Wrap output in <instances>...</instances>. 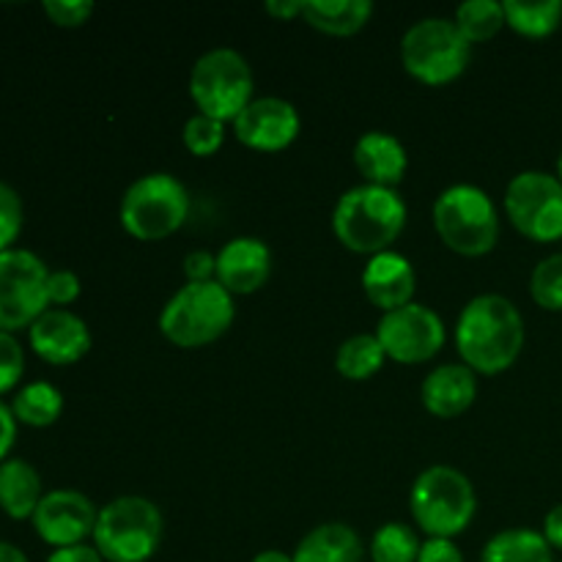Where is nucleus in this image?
<instances>
[{
  "mask_svg": "<svg viewBox=\"0 0 562 562\" xmlns=\"http://www.w3.org/2000/svg\"><path fill=\"white\" fill-rule=\"evenodd\" d=\"M456 346L464 366L483 376H497L525 349V318L503 294H481L467 302L456 324Z\"/></svg>",
  "mask_w": 562,
  "mask_h": 562,
  "instance_id": "nucleus-1",
  "label": "nucleus"
},
{
  "mask_svg": "<svg viewBox=\"0 0 562 562\" xmlns=\"http://www.w3.org/2000/svg\"><path fill=\"white\" fill-rule=\"evenodd\" d=\"M404 225L406 203L390 187H351L340 195L333 212V228L340 245L362 256H379L390 250Z\"/></svg>",
  "mask_w": 562,
  "mask_h": 562,
  "instance_id": "nucleus-2",
  "label": "nucleus"
},
{
  "mask_svg": "<svg viewBox=\"0 0 562 562\" xmlns=\"http://www.w3.org/2000/svg\"><path fill=\"white\" fill-rule=\"evenodd\" d=\"M234 294H228L217 280L187 283L165 302L159 329L173 346L198 349L223 338L234 324Z\"/></svg>",
  "mask_w": 562,
  "mask_h": 562,
  "instance_id": "nucleus-3",
  "label": "nucleus"
},
{
  "mask_svg": "<svg viewBox=\"0 0 562 562\" xmlns=\"http://www.w3.org/2000/svg\"><path fill=\"white\" fill-rule=\"evenodd\" d=\"M165 521L157 505L146 497L113 499L99 510L93 527V549L104 562H146L162 543Z\"/></svg>",
  "mask_w": 562,
  "mask_h": 562,
  "instance_id": "nucleus-4",
  "label": "nucleus"
},
{
  "mask_svg": "<svg viewBox=\"0 0 562 562\" xmlns=\"http://www.w3.org/2000/svg\"><path fill=\"white\" fill-rule=\"evenodd\" d=\"M415 525L428 538L461 536L472 525L477 510L475 488L464 472L453 467H428L412 486L409 497Z\"/></svg>",
  "mask_w": 562,
  "mask_h": 562,
  "instance_id": "nucleus-5",
  "label": "nucleus"
},
{
  "mask_svg": "<svg viewBox=\"0 0 562 562\" xmlns=\"http://www.w3.org/2000/svg\"><path fill=\"white\" fill-rule=\"evenodd\" d=\"M434 228L450 250L477 258L497 247L499 214L481 187L453 184L434 203Z\"/></svg>",
  "mask_w": 562,
  "mask_h": 562,
  "instance_id": "nucleus-6",
  "label": "nucleus"
},
{
  "mask_svg": "<svg viewBox=\"0 0 562 562\" xmlns=\"http://www.w3.org/2000/svg\"><path fill=\"white\" fill-rule=\"evenodd\" d=\"M190 217V192L176 176L148 173L126 187L121 225L140 241L168 239Z\"/></svg>",
  "mask_w": 562,
  "mask_h": 562,
  "instance_id": "nucleus-7",
  "label": "nucleus"
},
{
  "mask_svg": "<svg viewBox=\"0 0 562 562\" xmlns=\"http://www.w3.org/2000/svg\"><path fill=\"white\" fill-rule=\"evenodd\" d=\"M472 58V44L453 20L428 16L412 25L401 42V60L415 80L426 86H448L464 75Z\"/></svg>",
  "mask_w": 562,
  "mask_h": 562,
  "instance_id": "nucleus-8",
  "label": "nucleus"
},
{
  "mask_svg": "<svg viewBox=\"0 0 562 562\" xmlns=\"http://www.w3.org/2000/svg\"><path fill=\"white\" fill-rule=\"evenodd\" d=\"M190 97L203 115L217 121H236L252 102V71L245 55L217 47L195 60L190 75Z\"/></svg>",
  "mask_w": 562,
  "mask_h": 562,
  "instance_id": "nucleus-9",
  "label": "nucleus"
},
{
  "mask_svg": "<svg viewBox=\"0 0 562 562\" xmlns=\"http://www.w3.org/2000/svg\"><path fill=\"white\" fill-rule=\"evenodd\" d=\"M49 269L36 252L11 247L0 252V333L31 329V324L49 311Z\"/></svg>",
  "mask_w": 562,
  "mask_h": 562,
  "instance_id": "nucleus-10",
  "label": "nucleus"
},
{
  "mask_svg": "<svg viewBox=\"0 0 562 562\" xmlns=\"http://www.w3.org/2000/svg\"><path fill=\"white\" fill-rule=\"evenodd\" d=\"M505 212L532 241L562 239V181L547 170H525L505 190Z\"/></svg>",
  "mask_w": 562,
  "mask_h": 562,
  "instance_id": "nucleus-11",
  "label": "nucleus"
},
{
  "mask_svg": "<svg viewBox=\"0 0 562 562\" xmlns=\"http://www.w3.org/2000/svg\"><path fill=\"white\" fill-rule=\"evenodd\" d=\"M376 338L384 355L401 366H417L437 357L445 346V324L431 307L409 305L384 313L376 327Z\"/></svg>",
  "mask_w": 562,
  "mask_h": 562,
  "instance_id": "nucleus-12",
  "label": "nucleus"
},
{
  "mask_svg": "<svg viewBox=\"0 0 562 562\" xmlns=\"http://www.w3.org/2000/svg\"><path fill=\"white\" fill-rule=\"evenodd\" d=\"M97 519L99 510L93 508L86 494L75 492V488H55V492L44 494L31 521L44 543L66 549L80 547L86 543V538H93Z\"/></svg>",
  "mask_w": 562,
  "mask_h": 562,
  "instance_id": "nucleus-13",
  "label": "nucleus"
},
{
  "mask_svg": "<svg viewBox=\"0 0 562 562\" xmlns=\"http://www.w3.org/2000/svg\"><path fill=\"white\" fill-rule=\"evenodd\" d=\"M300 113L291 102L280 97H261L252 99L239 119L234 121L236 140L252 151L274 154L289 148L300 135Z\"/></svg>",
  "mask_w": 562,
  "mask_h": 562,
  "instance_id": "nucleus-14",
  "label": "nucleus"
},
{
  "mask_svg": "<svg viewBox=\"0 0 562 562\" xmlns=\"http://www.w3.org/2000/svg\"><path fill=\"white\" fill-rule=\"evenodd\" d=\"M31 349L49 366H75L91 351V329L77 313L49 307L27 329Z\"/></svg>",
  "mask_w": 562,
  "mask_h": 562,
  "instance_id": "nucleus-15",
  "label": "nucleus"
},
{
  "mask_svg": "<svg viewBox=\"0 0 562 562\" xmlns=\"http://www.w3.org/2000/svg\"><path fill=\"white\" fill-rule=\"evenodd\" d=\"M272 274V252L256 236H236L217 252V283L228 294H256Z\"/></svg>",
  "mask_w": 562,
  "mask_h": 562,
  "instance_id": "nucleus-16",
  "label": "nucleus"
},
{
  "mask_svg": "<svg viewBox=\"0 0 562 562\" xmlns=\"http://www.w3.org/2000/svg\"><path fill=\"white\" fill-rule=\"evenodd\" d=\"M417 274L409 258L395 250H384L371 256V261L362 269V291L376 305L379 311L390 313L409 305L415 300Z\"/></svg>",
  "mask_w": 562,
  "mask_h": 562,
  "instance_id": "nucleus-17",
  "label": "nucleus"
},
{
  "mask_svg": "<svg viewBox=\"0 0 562 562\" xmlns=\"http://www.w3.org/2000/svg\"><path fill=\"white\" fill-rule=\"evenodd\" d=\"M477 395V373L472 368L450 362V366H439L426 376L420 387L423 406L431 412L434 417L442 420H453V417L464 415Z\"/></svg>",
  "mask_w": 562,
  "mask_h": 562,
  "instance_id": "nucleus-18",
  "label": "nucleus"
},
{
  "mask_svg": "<svg viewBox=\"0 0 562 562\" xmlns=\"http://www.w3.org/2000/svg\"><path fill=\"white\" fill-rule=\"evenodd\" d=\"M355 165L366 184L395 190V184L404 179L406 168H409V157L398 137L387 135V132H366L355 146Z\"/></svg>",
  "mask_w": 562,
  "mask_h": 562,
  "instance_id": "nucleus-19",
  "label": "nucleus"
},
{
  "mask_svg": "<svg viewBox=\"0 0 562 562\" xmlns=\"http://www.w3.org/2000/svg\"><path fill=\"white\" fill-rule=\"evenodd\" d=\"M291 558L294 562H362L366 547L349 525L327 521V525L313 527Z\"/></svg>",
  "mask_w": 562,
  "mask_h": 562,
  "instance_id": "nucleus-20",
  "label": "nucleus"
},
{
  "mask_svg": "<svg viewBox=\"0 0 562 562\" xmlns=\"http://www.w3.org/2000/svg\"><path fill=\"white\" fill-rule=\"evenodd\" d=\"M42 497V475L31 461L5 459L0 464V510L9 519H33Z\"/></svg>",
  "mask_w": 562,
  "mask_h": 562,
  "instance_id": "nucleus-21",
  "label": "nucleus"
},
{
  "mask_svg": "<svg viewBox=\"0 0 562 562\" xmlns=\"http://www.w3.org/2000/svg\"><path fill=\"white\" fill-rule=\"evenodd\" d=\"M302 16L329 36H355L373 16L371 0H307Z\"/></svg>",
  "mask_w": 562,
  "mask_h": 562,
  "instance_id": "nucleus-22",
  "label": "nucleus"
},
{
  "mask_svg": "<svg viewBox=\"0 0 562 562\" xmlns=\"http://www.w3.org/2000/svg\"><path fill=\"white\" fill-rule=\"evenodd\" d=\"M552 552L554 549L549 547L543 532L516 527L497 532L483 549L481 562H554Z\"/></svg>",
  "mask_w": 562,
  "mask_h": 562,
  "instance_id": "nucleus-23",
  "label": "nucleus"
},
{
  "mask_svg": "<svg viewBox=\"0 0 562 562\" xmlns=\"http://www.w3.org/2000/svg\"><path fill=\"white\" fill-rule=\"evenodd\" d=\"M9 406L14 412L16 423H25L31 428H47L58 423L60 412H64V395L55 384L31 382L16 390Z\"/></svg>",
  "mask_w": 562,
  "mask_h": 562,
  "instance_id": "nucleus-24",
  "label": "nucleus"
},
{
  "mask_svg": "<svg viewBox=\"0 0 562 562\" xmlns=\"http://www.w3.org/2000/svg\"><path fill=\"white\" fill-rule=\"evenodd\" d=\"M384 355L382 344H379L376 335H351L349 340H344L338 349V357H335V366H338V373L349 382H366V379L376 376L382 371Z\"/></svg>",
  "mask_w": 562,
  "mask_h": 562,
  "instance_id": "nucleus-25",
  "label": "nucleus"
},
{
  "mask_svg": "<svg viewBox=\"0 0 562 562\" xmlns=\"http://www.w3.org/2000/svg\"><path fill=\"white\" fill-rule=\"evenodd\" d=\"M505 22L516 33L530 38H543L554 33L562 22V0H538V3H525V0H505Z\"/></svg>",
  "mask_w": 562,
  "mask_h": 562,
  "instance_id": "nucleus-26",
  "label": "nucleus"
},
{
  "mask_svg": "<svg viewBox=\"0 0 562 562\" xmlns=\"http://www.w3.org/2000/svg\"><path fill=\"white\" fill-rule=\"evenodd\" d=\"M453 22L470 44L488 42L503 31V25H508L503 3H497V0H467L456 9Z\"/></svg>",
  "mask_w": 562,
  "mask_h": 562,
  "instance_id": "nucleus-27",
  "label": "nucleus"
},
{
  "mask_svg": "<svg viewBox=\"0 0 562 562\" xmlns=\"http://www.w3.org/2000/svg\"><path fill=\"white\" fill-rule=\"evenodd\" d=\"M420 538L404 521H390L382 525L371 538V560L373 562H417L420 558Z\"/></svg>",
  "mask_w": 562,
  "mask_h": 562,
  "instance_id": "nucleus-28",
  "label": "nucleus"
},
{
  "mask_svg": "<svg viewBox=\"0 0 562 562\" xmlns=\"http://www.w3.org/2000/svg\"><path fill=\"white\" fill-rule=\"evenodd\" d=\"M530 294L543 311H562V252L543 258L532 269Z\"/></svg>",
  "mask_w": 562,
  "mask_h": 562,
  "instance_id": "nucleus-29",
  "label": "nucleus"
},
{
  "mask_svg": "<svg viewBox=\"0 0 562 562\" xmlns=\"http://www.w3.org/2000/svg\"><path fill=\"white\" fill-rule=\"evenodd\" d=\"M181 137H184V146L192 157H212L225 140V124L203 113H195L192 119H187Z\"/></svg>",
  "mask_w": 562,
  "mask_h": 562,
  "instance_id": "nucleus-30",
  "label": "nucleus"
},
{
  "mask_svg": "<svg viewBox=\"0 0 562 562\" xmlns=\"http://www.w3.org/2000/svg\"><path fill=\"white\" fill-rule=\"evenodd\" d=\"M22 198L11 184L0 181V252L11 250L22 234Z\"/></svg>",
  "mask_w": 562,
  "mask_h": 562,
  "instance_id": "nucleus-31",
  "label": "nucleus"
},
{
  "mask_svg": "<svg viewBox=\"0 0 562 562\" xmlns=\"http://www.w3.org/2000/svg\"><path fill=\"white\" fill-rule=\"evenodd\" d=\"M25 373V351L11 333H0V395L11 393Z\"/></svg>",
  "mask_w": 562,
  "mask_h": 562,
  "instance_id": "nucleus-32",
  "label": "nucleus"
},
{
  "mask_svg": "<svg viewBox=\"0 0 562 562\" xmlns=\"http://www.w3.org/2000/svg\"><path fill=\"white\" fill-rule=\"evenodd\" d=\"M44 14L60 27H80L91 20V0H44Z\"/></svg>",
  "mask_w": 562,
  "mask_h": 562,
  "instance_id": "nucleus-33",
  "label": "nucleus"
},
{
  "mask_svg": "<svg viewBox=\"0 0 562 562\" xmlns=\"http://www.w3.org/2000/svg\"><path fill=\"white\" fill-rule=\"evenodd\" d=\"M80 296V278L69 269H58V272H49L47 280V300L49 305L66 307Z\"/></svg>",
  "mask_w": 562,
  "mask_h": 562,
  "instance_id": "nucleus-34",
  "label": "nucleus"
},
{
  "mask_svg": "<svg viewBox=\"0 0 562 562\" xmlns=\"http://www.w3.org/2000/svg\"><path fill=\"white\" fill-rule=\"evenodd\" d=\"M187 283H212L217 278V256L206 250H195L184 258Z\"/></svg>",
  "mask_w": 562,
  "mask_h": 562,
  "instance_id": "nucleus-35",
  "label": "nucleus"
},
{
  "mask_svg": "<svg viewBox=\"0 0 562 562\" xmlns=\"http://www.w3.org/2000/svg\"><path fill=\"white\" fill-rule=\"evenodd\" d=\"M417 562H464V554L450 538H428L420 547Z\"/></svg>",
  "mask_w": 562,
  "mask_h": 562,
  "instance_id": "nucleus-36",
  "label": "nucleus"
},
{
  "mask_svg": "<svg viewBox=\"0 0 562 562\" xmlns=\"http://www.w3.org/2000/svg\"><path fill=\"white\" fill-rule=\"evenodd\" d=\"M16 439V417L11 412V406L5 401H0V464L5 459H11V448H14Z\"/></svg>",
  "mask_w": 562,
  "mask_h": 562,
  "instance_id": "nucleus-37",
  "label": "nucleus"
},
{
  "mask_svg": "<svg viewBox=\"0 0 562 562\" xmlns=\"http://www.w3.org/2000/svg\"><path fill=\"white\" fill-rule=\"evenodd\" d=\"M47 562H104V560L97 549L88 547V543H80V547L55 549V552L47 558Z\"/></svg>",
  "mask_w": 562,
  "mask_h": 562,
  "instance_id": "nucleus-38",
  "label": "nucleus"
},
{
  "mask_svg": "<svg viewBox=\"0 0 562 562\" xmlns=\"http://www.w3.org/2000/svg\"><path fill=\"white\" fill-rule=\"evenodd\" d=\"M543 538L549 541V547L562 552V503L554 505L547 519H543Z\"/></svg>",
  "mask_w": 562,
  "mask_h": 562,
  "instance_id": "nucleus-39",
  "label": "nucleus"
},
{
  "mask_svg": "<svg viewBox=\"0 0 562 562\" xmlns=\"http://www.w3.org/2000/svg\"><path fill=\"white\" fill-rule=\"evenodd\" d=\"M267 11L272 16H278V20L289 22V20H294V16H300L302 11H305V0H283V3H280V0H269Z\"/></svg>",
  "mask_w": 562,
  "mask_h": 562,
  "instance_id": "nucleus-40",
  "label": "nucleus"
},
{
  "mask_svg": "<svg viewBox=\"0 0 562 562\" xmlns=\"http://www.w3.org/2000/svg\"><path fill=\"white\" fill-rule=\"evenodd\" d=\"M0 562H31V560H27V554L22 552L20 547H14V543L0 538Z\"/></svg>",
  "mask_w": 562,
  "mask_h": 562,
  "instance_id": "nucleus-41",
  "label": "nucleus"
},
{
  "mask_svg": "<svg viewBox=\"0 0 562 562\" xmlns=\"http://www.w3.org/2000/svg\"><path fill=\"white\" fill-rule=\"evenodd\" d=\"M252 562H294V558H291V554H285V552H278V549H267V552L256 554Z\"/></svg>",
  "mask_w": 562,
  "mask_h": 562,
  "instance_id": "nucleus-42",
  "label": "nucleus"
},
{
  "mask_svg": "<svg viewBox=\"0 0 562 562\" xmlns=\"http://www.w3.org/2000/svg\"><path fill=\"white\" fill-rule=\"evenodd\" d=\"M558 179L562 181V154H560V159H558Z\"/></svg>",
  "mask_w": 562,
  "mask_h": 562,
  "instance_id": "nucleus-43",
  "label": "nucleus"
}]
</instances>
